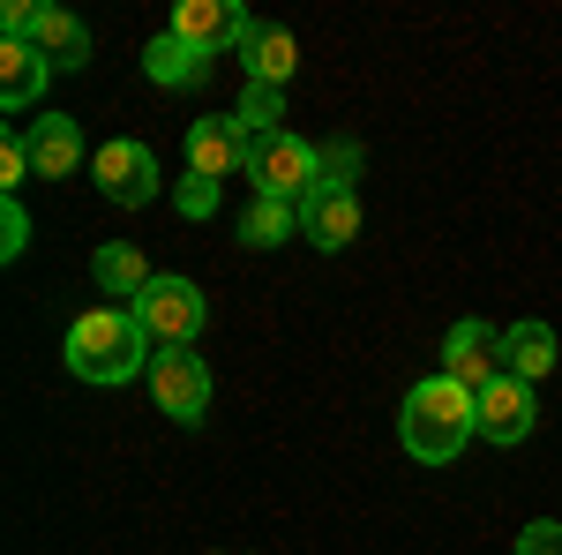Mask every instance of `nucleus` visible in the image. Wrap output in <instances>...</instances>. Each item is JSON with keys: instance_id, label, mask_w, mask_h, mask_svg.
Instances as JSON below:
<instances>
[{"instance_id": "f8f14e48", "label": "nucleus", "mask_w": 562, "mask_h": 555, "mask_svg": "<svg viewBox=\"0 0 562 555\" xmlns=\"http://www.w3.org/2000/svg\"><path fill=\"white\" fill-rule=\"evenodd\" d=\"M301 233L323 248V256H338L352 233H360V196H352V188H315V196L301 203Z\"/></svg>"}, {"instance_id": "aec40b11", "label": "nucleus", "mask_w": 562, "mask_h": 555, "mask_svg": "<svg viewBox=\"0 0 562 555\" xmlns=\"http://www.w3.org/2000/svg\"><path fill=\"white\" fill-rule=\"evenodd\" d=\"M233 113H240V129L256 135V143H262V135H285V129H278V121H285V90H270V84H248V90H240V106H233Z\"/></svg>"}, {"instance_id": "412c9836", "label": "nucleus", "mask_w": 562, "mask_h": 555, "mask_svg": "<svg viewBox=\"0 0 562 555\" xmlns=\"http://www.w3.org/2000/svg\"><path fill=\"white\" fill-rule=\"evenodd\" d=\"M352 173H360V143H323V180L315 188H352Z\"/></svg>"}, {"instance_id": "ddd939ff", "label": "nucleus", "mask_w": 562, "mask_h": 555, "mask_svg": "<svg viewBox=\"0 0 562 555\" xmlns=\"http://www.w3.org/2000/svg\"><path fill=\"white\" fill-rule=\"evenodd\" d=\"M240 68H248V84L285 90V84H293V68H301V45H293V31H278V23H248V38H240Z\"/></svg>"}, {"instance_id": "7ed1b4c3", "label": "nucleus", "mask_w": 562, "mask_h": 555, "mask_svg": "<svg viewBox=\"0 0 562 555\" xmlns=\"http://www.w3.org/2000/svg\"><path fill=\"white\" fill-rule=\"evenodd\" d=\"M248 180H256V196L307 203V196H315V180H323V151L301 143V135H262L256 158H248Z\"/></svg>"}, {"instance_id": "393cba45", "label": "nucleus", "mask_w": 562, "mask_h": 555, "mask_svg": "<svg viewBox=\"0 0 562 555\" xmlns=\"http://www.w3.org/2000/svg\"><path fill=\"white\" fill-rule=\"evenodd\" d=\"M518 555H562V525H555V518L525 525V533H518Z\"/></svg>"}, {"instance_id": "6ab92c4d", "label": "nucleus", "mask_w": 562, "mask_h": 555, "mask_svg": "<svg viewBox=\"0 0 562 555\" xmlns=\"http://www.w3.org/2000/svg\"><path fill=\"white\" fill-rule=\"evenodd\" d=\"M285 233H301V203H278V196H256L240 211V248H278Z\"/></svg>"}, {"instance_id": "dca6fc26", "label": "nucleus", "mask_w": 562, "mask_h": 555, "mask_svg": "<svg viewBox=\"0 0 562 555\" xmlns=\"http://www.w3.org/2000/svg\"><path fill=\"white\" fill-rule=\"evenodd\" d=\"M143 68H150V84H166V90H195L203 76H211V53L173 38V31H158V38L143 45Z\"/></svg>"}, {"instance_id": "4be33fe9", "label": "nucleus", "mask_w": 562, "mask_h": 555, "mask_svg": "<svg viewBox=\"0 0 562 555\" xmlns=\"http://www.w3.org/2000/svg\"><path fill=\"white\" fill-rule=\"evenodd\" d=\"M31 173H38V166H31V143H23V135H8V143H0V188L15 196Z\"/></svg>"}, {"instance_id": "0eeeda50", "label": "nucleus", "mask_w": 562, "mask_h": 555, "mask_svg": "<svg viewBox=\"0 0 562 555\" xmlns=\"http://www.w3.org/2000/svg\"><path fill=\"white\" fill-rule=\"evenodd\" d=\"M248 158H256V135L240 129V113H211L188 129V173H203V180L248 173Z\"/></svg>"}, {"instance_id": "2eb2a0df", "label": "nucleus", "mask_w": 562, "mask_h": 555, "mask_svg": "<svg viewBox=\"0 0 562 555\" xmlns=\"http://www.w3.org/2000/svg\"><path fill=\"white\" fill-rule=\"evenodd\" d=\"M23 143H31V166H38V180H60V173L83 166V135H76V121H68V113H45V121H31V129H23Z\"/></svg>"}, {"instance_id": "a211bd4d", "label": "nucleus", "mask_w": 562, "mask_h": 555, "mask_svg": "<svg viewBox=\"0 0 562 555\" xmlns=\"http://www.w3.org/2000/svg\"><path fill=\"white\" fill-rule=\"evenodd\" d=\"M45 76H53V68H45L23 38H0V106H8V113L38 106V98H45Z\"/></svg>"}, {"instance_id": "39448f33", "label": "nucleus", "mask_w": 562, "mask_h": 555, "mask_svg": "<svg viewBox=\"0 0 562 555\" xmlns=\"http://www.w3.org/2000/svg\"><path fill=\"white\" fill-rule=\"evenodd\" d=\"M150 398H158V413L166 421H180V428H195L203 413H211V368L180 345V353H150Z\"/></svg>"}, {"instance_id": "f03ea898", "label": "nucleus", "mask_w": 562, "mask_h": 555, "mask_svg": "<svg viewBox=\"0 0 562 555\" xmlns=\"http://www.w3.org/2000/svg\"><path fill=\"white\" fill-rule=\"evenodd\" d=\"M150 353L158 345L143 338V323H135V308H90L68 323V368L83 376V384H135V376H150Z\"/></svg>"}, {"instance_id": "b1692460", "label": "nucleus", "mask_w": 562, "mask_h": 555, "mask_svg": "<svg viewBox=\"0 0 562 555\" xmlns=\"http://www.w3.org/2000/svg\"><path fill=\"white\" fill-rule=\"evenodd\" d=\"M180 211H188V218H211V211H217V180L188 173V180H180Z\"/></svg>"}, {"instance_id": "6e6552de", "label": "nucleus", "mask_w": 562, "mask_h": 555, "mask_svg": "<svg viewBox=\"0 0 562 555\" xmlns=\"http://www.w3.org/2000/svg\"><path fill=\"white\" fill-rule=\"evenodd\" d=\"M442 376L480 398V390L503 376V331H487V323H473V315L450 323V338H442Z\"/></svg>"}, {"instance_id": "20e7f679", "label": "nucleus", "mask_w": 562, "mask_h": 555, "mask_svg": "<svg viewBox=\"0 0 562 555\" xmlns=\"http://www.w3.org/2000/svg\"><path fill=\"white\" fill-rule=\"evenodd\" d=\"M135 323H143V338L158 345V353H180V345L203 331V293H195V278H150L143 300H135Z\"/></svg>"}, {"instance_id": "9d476101", "label": "nucleus", "mask_w": 562, "mask_h": 555, "mask_svg": "<svg viewBox=\"0 0 562 555\" xmlns=\"http://www.w3.org/2000/svg\"><path fill=\"white\" fill-rule=\"evenodd\" d=\"M532 421H540V406H532V384H518V376H495V384L480 390V435L487 443H525L532 435Z\"/></svg>"}, {"instance_id": "1a4fd4ad", "label": "nucleus", "mask_w": 562, "mask_h": 555, "mask_svg": "<svg viewBox=\"0 0 562 555\" xmlns=\"http://www.w3.org/2000/svg\"><path fill=\"white\" fill-rule=\"evenodd\" d=\"M248 23H256V15H240L233 0H180L166 31H173V38H188V45H203V53L217 60L225 45L240 53V38H248Z\"/></svg>"}, {"instance_id": "f3484780", "label": "nucleus", "mask_w": 562, "mask_h": 555, "mask_svg": "<svg viewBox=\"0 0 562 555\" xmlns=\"http://www.w3.org/2000/svg\"><path fill=\"white\" fill-rule=\"evenodd\" d=\"M90 278L105 286V300H128V308H135V300H143V286H150L158 270L143 263V248H135V241H105V248L90 256Z\"/></svg>"}, {"instance_id": "5701e85b", "label": "nucleus", "mask_w": 562, "mask_h": 555, "mask_svg": "<svg viewBox=\"0 0 562 555\" xmlns=\"http://www.w3.org/2000/svg\"><path fill=\"white\" fill-rule=\"evenodd\" d=\"M23 248H31V218H23V203H15V196H8V211H0V256L15 263Z\"/></svg>"}, {"instance_id": "f257e3e1", "label": "nucleus", "mask_w": 562, "mask_h": 555, "mask_svg": "<svg viewBox=\"0 0 562 555\" xmlns=\"http://www.w3.org/2000/svg\"><path fill=\"white\" fill-rule=\"evenodd\" d=\"M397 435L420 466H450L465 451V435H480V398L450 376H428V384L405 390V413H397Z\"/></svg>"}, {"instance_id": "423d86ee", "label": "nucleus", "mask_w": 562, "mask_h": 555, "mask_svg": "<svg viewBox=\"0 0 562 555\" xmlns=\"http://www.w3.org/2000/svg\"><path fill=\"white\" fill-rule=\"evenodd\" d=\"M90 173H98V188H105V203H121V211H143L150 196H158V158H150V143H105L98 158H90Z\"/></svg>"}, {"instance_id": "4468645a", "label": "nucleus", "mask_w": 562, "mask_h": 555, "mask_svg": "<svg viewBox=\"0 0 562 555\" xmlns=\"http://www.w3.org/2000/svg\"><path fill=\"white\" fill-rule=\"evenodd\" d=\"M555 331L540 323V315H525L503 331V376H518V384H540V376H555Z\"/></svg>"}, {"instance_id": "9b49d317", "label": "nucleus", "mask_w": 562, "mask_h": 555, "mask_svg": "<svg viewBox=\"0 0 562 555\" xmlns=\"http://www.w3.org/2000/svg\"><path fill=\"white\" fill-rule=\"evenodd\" d=\"M23 45L38 53L53 76H68V68H83V60H90V31L68 15V8H38V15H31V31H23Z\"/></svg>"}]
</instances>
